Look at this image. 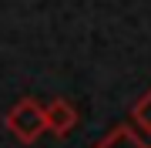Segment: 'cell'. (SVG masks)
I'll return each instance as SVG.
<instances>
[{
    "label": "cell",
    "mask_w": 151,
    "mask_h": 148,
    "mask_svg": "<svg viewBox=\"0 0 151 148\" xmlns=\"http://www.w3.org/2000/svg\"><path fill=\"white\" fill-rule=\"evenodd\" d=\"M148 148H151V145H148Z\"/></svg>",
    "instance_id": "5b68a950"
},
{
    "label": "cell",
    "mask_w": 151,
    "mask_h": 148,
    "mask_svg": "<svg viewBox=\"0 0 151 148\" xmlns=\"http://www.w3.org/2000/svg\"><path fill=\"white\" fill-rule=\"evenodd\" d=\"M131 118H134V125L151 138V88L134 101V108H131Z\"/></svg>",
    "instance_id": "277c9868"
},
{
    "label": "cell",
    "mask_w": 151,
    "mask_h": 148,
    "mask_svg": "<svg viewBox=\"0 0 151 148\" xmlns=\"http://www.w3.org/2000/svg\"><path fill=\"white\" fill-rule=\"evenodd\" d=\"M94 148H148V142H145V138H141L131 125H118L114 131L104 135Z\"/></svg>",
    "instance_id": "3957f363"
},
{
    "label": "cell",
    "mask_w": 151,
    "mask_h": 148,
    "mask_svg": "<svg viewBox=\"0 0 151 148\" xmlns=\"http://www.w3.org/2000/svg\"><path fill=\"white\" fill-rule=\"evenodd\" d=\"M7 128H10V135L17 142L34 145L44 131H47V111H44V104L37 98H20L10 111H7Z\"/></svg>",
    "instance_id": "6da1fadb"
},
{
    "label": "cell",
    "mask_w": 151,
    "mask_h": 148,
    "mask_svg": "<svg viewBox=\"0 0 151 148\" xmlns=\"http://www.w3.org/2000/svg\"><path fill=\"white\" fill-rule=\"evenodd\" d=\"M44 111H47V131H54L57 138H64V135H70L77 128V108L70 101L54 98V101L44 104Z\"/></svg>",
    "instance_id": "7a4b0ae2"
}]
</instances>
